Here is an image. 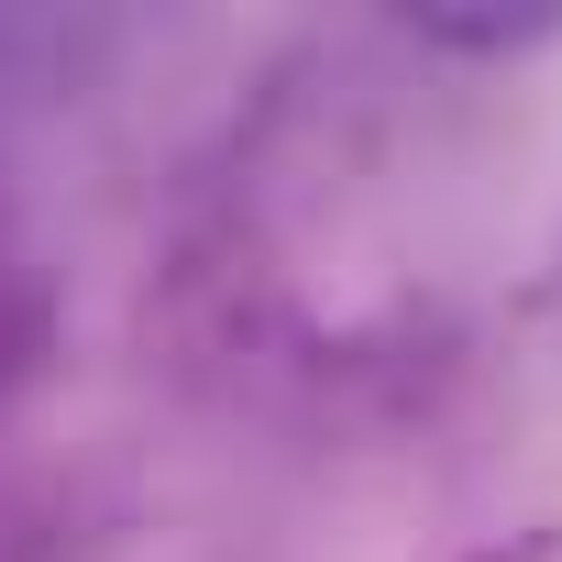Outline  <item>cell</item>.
<instances>
[{"label":"cell","instance_id":"obj_1","mask_svg":"<svg viewBox=\"0 0 562 562\" xmlns=\"http://www.w3.org/2000/svg\"><path fill=\"white\" fill-rule=\"evenodd\" d=\"M419 34H430V45H463V56H518V45H551L562 12H529V23H441V12H430Z\"/></svg>","mask_w":562,"mask_h":562}]
</instances>
